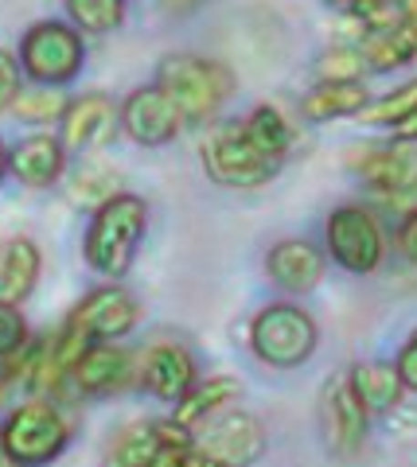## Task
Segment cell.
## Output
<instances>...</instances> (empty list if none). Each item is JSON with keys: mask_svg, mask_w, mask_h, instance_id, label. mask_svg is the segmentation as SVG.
Here are the masks:
<instances>
[{"mask_svg": "<svg viewBox=\"0 0 417 467\" xmlns=\"http://www.w3.org/2000/svg\"><path fill=\"white\" fill-rule=\"evenodd\" d=\"M27 343V324L20 316V304H5L0 300V358L20 355Z\"/></svg>", "mask_w": 417, "mask_h": 467, "instance_id": "obj_30", "label": "cell"}, {"mask_svg": "<svg viewBox=\"0 0 417 467\" xmlns=\"http://www.w3.org/2000/svg\"><path fill=\"white\" fill-rule=\"evenodd\" d=\"M141 386H145L156 401L180 405L195 386V362L183 347L176 343H161L145 355V367H141Z\"/></svg>", "mask_w": 417, "mask_h": 467, "instance_id": "obj_14", "label": "cell"}, {"mask_svg": "<svg viewBox=\"0 0 417 467\" xmlns=\"http://www.w3.org/2000/svg\"><path fill=\"white\" fill-rule=\"evenodd\" d=\"M242 129H246V137L257 152H266L269 160H281L285 152H289V144H293V129L289 121L273 109V106H257L246 121H242Z\"/></svg>", "mask_w": 417, "mask_h": 467, "instance_id": "obj_24", "label": "cell"}, {"mask_svg": "<svg viewBox=\"0 0 417 467\" xmlns=\"http://www.w3.org/2000/svg\"><path fill=\"white\" fill-rule=\"evenodd\" d=\"M394 367H398L401 386L417 393V327L410 331V339L401 343V350H398V362H394Z\"/></svg>", "mask_w": 417, "mask_h": 467, "instance_id": "obj_32", "label": "cell"}, {"mask_svg": "<svg viewBox=\"0 0 417 467\" xmlns=\"http://www.w3.org/2000/svg\"><path fill=\"white\" fill-rule=\"evenodd\" d=\"M394 137H398V140H417V109H413L401 125H394Z\"/></svg>", "mask_w": 417, "mask_h": 467, "instance_id": "obj_34", "label": "cell"}, {"mask_svg": "<svg viewBox=\"0 0 417 467\" xmlns=\"http://www.w3.org/2000/svg\"><path fill=\"white\" fill-rule=\"evenodd\" d=\"M183 117L161 86H141L121 101V129L141 149H164L176 140Z\"/></svg>", "mask_w": 417, "mask_h": 467, "instance_id": "obj_12", "label": "cell"}, {"mask_svg": "<svg viewBox=\"0 0 417 467\" xmlns=\"http://www.w3.org/2000/svg\"><path fill=\"white\" fill-rule=\"evenodd\" d=\"M63 121V144L75 152H94V149H106L113 140L121 125V106H113V98L106 94H82L67 106V113L59 117Z\"/></svg>", "mask_w": 417, "mask_h": 467, "instance_id": "obj_13", "label": "cell"}, {"mask_svg": "<svg viewBox=\"0 0 417 467\" xmlns=\"http://www.w3.org/2000/svg\"><path fill=\"white\" fill-rule=\"evenodd\" d=\"M417 109V78L406 82V86H398L394 94H386L379 101H370V106L359 113V121H367V125H401L406 117Z\"/></svg>", "mask_w": 417, "mask_h": 467, "instance_id": "obj_28", "label": "cell"}, {"mask_svg": "<svg viewBox=\"0 0 417 467\" xmlns=\"http://www.w3.org/2000/svg\"><path fill=\"white\" fill-rule=\"evenodd\" d=\"M63 164H67L63 140L51 133L24 137L16 149L8 152V171L16 175L24 187H51L63 175Z\"/></svg>", "mask_w": 417, "mask_h": 467, "instance_id": "obj_18", "label": "cell"}, {"mask_svg": "<svg viewBox=\"0 0 417 467\" xmlns=\"http://www.w3.org/2000/svg\"><path fill=\"white\" fill-rule=\"evenodd\" d=\"M266 273H269V281L277 285L281 292H293V296H300V292H312L316 285H320L324 254L316 250L312 242H305V238L277 242L269 250V257H266Z\"/></svg>", "mask_w": 417, "mask_h": 467, "instance_id": "obj_16", "label": "cell"}, {"mask_svg": "<svg viewBox=\"0 0 417 467\" xmlns=\"http://www.w3.org/2000/svg\"><path fill=\"white\" fill-rule=\"evenodd\" d=\"M70 378H75L78 393H86V398H106V393H118L129 386V378H133V355L113 343H98L78 355V362L70 367Z\"/></svg>", "mask_w": 417, "mask_h": 467, "instance_id": "obj_15", "label": "cell"}, {"mask_svg": "<svg viewBox=\"0 0 417 467\" xmlns=\"http://www.w3.org/2000/svg\"><path fill=\"white\" fill-rule=\"evenodd\" d=\"M238 393H242L238 378H226V374L207 378V382H195L188 398L176 405V417H172V420L195 432L199 425H207V420H214L219 413H226L230 401H238Z\"/></svg>", "mask_w": 417, "mask_h": 467, "instance_id": "obj_20", "label": "cell"}, {"mask_svg": "<svg viewBox=\"0 0 417 467\" xmlns=\"http://www.w3.org/2000/svg\"><path fill=\"white\" fill-rule=\"evenodd\" d=\"M188 467H230V463H219V460H207V456H199V451H192V460Z\"/></svg>", "mask_w": 417, "mask_h": 467, "instance_id": "obj_36", "label": "cell"}, {"mask_svg": "<svg viewBox=\"0 0 417 467\" xmlns=\"http://www.w3.org/2000/svg\"><path fill=\"white\" fill-rule=\"evenodd\" d=\"M367 420L370 413L359 401V393L351 386L348 374H336L332 382L324 386V398H320V429H324V441L332 448V456H355L367 441Z\"/></svg>", "mask_w": 417, "mask_h": 467, "instance_id": "obj_10", "label": "cell"}, {"mask_svg": "<svg viewBox=\"0 0 417 467\" xmlns=\"http://www.w3.org/2000/svg\"><path fill=\"white\" fill-rule=\"evenodd\" d=\"M70 441L67 417L51 401H24L20 409H12L5 429H0V444L20 467H43L63 456V448Z\"/></svg>", "mask_w": 417, "mask_h": 467, "instance_id": "obj_5", "label": "cell"}, {"mask_svg": "<svg viewBox=\"0 0 417 467\" xmlns=\"http://www.w3.org/2000/svg\"><path fill=\"white\" fill-rule=\"evenodd\" d=\"M39 281V250L32 238H8L0 245V300L24 304Z\"/></svg>", "mask_w": 417, "mask_h": 467, "instance_id": "obj_19", "label": "cell"}, {"mask_svg": "<svg viewBox=\"0 0 417 467\" xmlns=\"http://www.w3.org/2000/svg\"><path fill=\"white\" fill-rule=\"evenodd\" d=\"M398 250L401 257L410 261V265H417V207L401 218V226H398Z\"/></svg>", "mask_w": 417, "mask_h": 467, "instance_id": "obj_33", "label": "cell"}, {"mask_svg": "<svg viewBox=\"0 0 417 467\" xmlns=\"http://www.w3.org/2000/svg\"><path fill=\"white\" fill-rule=\"evenodd\" d=\"M203 171L223 187H262L277 175V160L257 152L242 125H223L203 140Z\"/></svg>", "mask_w": 417, "mask_h": 467, "instance_id": "obj_7", "label": "cell"}, {"mask_svg": "<svg viewBox=\"0 0 417 467\" xmlns=\"http://www.w3.org/2000/svg\"><path fill=\"white\" fill-rule=\"evenodd\" d=\"M324 242H328V254L339 269L348 273H375L382 265V254H386V242H382V226L379 218L370 214L367 207H336L328 214V226H324Z\"/></svg>", "mask_w": 417, "mask_h": 467, "instance_id": "obj_8", "label": "cell"}, {"mask_svg": "<svg viewBox=\"0 0 417 467\" xmlns=\"http://www.w3.org/2000/svg\"><path fill=\"white\" fill-rule=\"evenodd\" d=\"M70 101L59 94V86H32V90H20L16 101H12V113L20 121H32V125H47L55 117L67 113Z\"/></svg>", "mask_w": 417, "mask_h": 467, "instance_id": "obj_27", "label": "cell"}, {"mask_svg": "<svg viewBox=\"0 0 417 467\" xmlns=\"http://www.w3.org/2000/svg\"><path fill=\"white\" fill-rule=\"evenodd\" d=\"M370 106V98L363 90V82H320L316 90L305 94L300 113L305 121H336V117H359Z\"/></svg>", "mask_w": 417, "mask_h": 467, "instance_id": "obj_22", "label": "cell"}, {"mask_svg": "<svg viewBox=\"0 0 417 467\" xmlns=\"http://www.w3.org/2000/svg\"><path fill=\"white\" fill-rule=\"evenodd\" d=\"M137 327V300L129 296V292L121 285H102L94 292H86L82 304L75 312L67 316L63 331L51 339L55 347V358L63 362V367L70 370L78 362L82 350H90L98 343H113L121 339V335H129Z\"/></svg>", "mask_w": 417, "mask_h": 467, "instance_id": "obj_2", "label": "cell"}, {"mask_svg": "<svg viewBox=\"0 0 417 467\" xmlns=\"http://www.w3.org/2000/svg\"><path fill=\"white\" fill-rule=\"evenodd\" d=\"M149 230V202L141 195L118 192L94 211L86 230V265L106 281H121L141 250V238Z\"/></svg>", "mask_w": 417, "mask_h": 467, "instance_id": "obj_1", "label": "cell"}, {"mask_svg": "<svg viewBox=\"0 0 417 467\" xmlns=\"http://www.w3.org/2000/svg\"><path fill=\"white\" fill-rule=\"evenodd\" d=\"M348 378L370 417H382V413H391V409H398L401 393H406V386H401V378H398V367H386V362H355Z\"/></svg>", "mask_w": 417, "mask_h": 467, "instance_id": "obj_21", "label": "cell"}, {"mask_svg": "<svg viewBox=\"0 0 417 467\" xmlns=\"http://www.w3.org/2000/svg\"><path fill=\"white\" fill-rule=\"evenodd\" d=\"M63 5L78 32L90 36H106L125 20V0H63Z\"/></svg>", "mask_w": 417, "mask_h": 467, "instance_id": "obj_26", "label": "cell"}, {"mask_svg": "<svg viewBox=\"0 0 417 467\" xmlns=\"http://www.w3.org/2000/svg\"><path fill=\"white\" fill-rule=\"evenodd\" d=\"M0 175H5V149H0Z\"/></svg>", "mask_w": 417, "mask_h": 467, "instance_id": "obj_38", "label": "cell"}, {"mask_svg": "<svg viewBox=\"0 0 417 467\" xmlns=\"http://www.w3.org/2000/svg\"><path fill=\"white\" fill-rule=\"evenodd\" d=\"M16 94H20V58H12V51L0 47V113L12 109Z\"/></svg>", "mask_w": 417, "mask_h": 467, "instance_id": "obj_31", "label": "cell"}, {"mask_svg": "<svg viewBox=\"0 0 417 467\" xmlns=\"http://www.w3.org/2000/svg\"><path fill=\"white\" fill-rule=\"evenodd\" d=\"M195 451L207 460H219L230 467H246L254 460H262L266 451V429L254 413H219L214 420H207V429L195 436Z\"/></svg>", "mask_w": 417, "mask_h": 467, "instance_id": "obj_9", "label": "cell"}, {"mask_svg": "<svg viewBox=\"0 0 417 467\" xmlns=\"http://www.w3.org/2000/svg\"><path fill=\"white\" fill-rule=\"evenodd\" d=\"M168 448H195V432L176 420H133L113 436L106 467H152Z\"/></svg>", "mask_w": 417, "mask_h": 467, "instance_id": "obj_11", "label": "cell"}, {"mask_svg": "<svg viewBox=\"0 0 417 467\" xmlns=\"http://www.w3.org/2000/svg\"><path fill=\"white\" fill-rule=\"evenodd\" d=\"M82 67H86V47H82L78 27L59 24V20H43L24 32L20 70L36 86H67L78 78Z\"/></svg>", "mask_w": 417, "mask_h": 467, "instance_id": "obj_6", "label": "cell"}, {"mask_svg": "<svg viewBox=\"0 0 417 467\" xmlns=\"http://www.w3.org/2000/svg\"><path fill=\"white\" fill-rule=\"evenodd\" d=\"M316 319L297 308V304H269L254 316L250 324V347L254 355L266 362L273 370H293V367H305L316 350Z\"/></svg>", "mask_w": 417, "mask_h": 467, "instance_id": "obj_4", "label": "cell"}, {"mask_svg": "<svg viewBox=\"0 0 417 467\" xmlns=\"http://www.w3.org/2000/svg\"><path fill=\"white\" fill-rule=\"evenodd\" d=\"M359 51H363L370 70H398V67H406L410 58H417V24L406 16L398 27H386V32H367L363 43H359Z\"/></svg>", "mask_w": 417, "mask_h": 467, "instance_id": "obj_23", "label": "cell"}, {"mask_svg": "<svg viewBox=\"0 0 417 467\" xmlns=\"http://www.w3.org/2000/svg\"><path fill=\"white\" fill-rule=\"evenodd\" d=\"M359 171L382 195H417V140H398L370 152Z\"/></svg>", "mask_w": 417, "mask_h": 467, "instance_id": "obj_17", "label": "cell"}, {"mask_svg": "<svg viewBox=\"0 0 417 467\" xmlns=\"http://www.w3.org/2000/svg\"><path fill=\"white\" fill-rule=\"evenodd\" d=\"M351 5H359V0H351Z\"/></svg>", "mask_w": 417, "mask_h": 467, "instance_id": "obj_39", "label": "cell"}, {"mask_svg": "<svg viewBox=\"0 0 417 467\" xmlns=\"http://www.w3.org/2000/svg\"><path fill=\"white\" fill-rule=\"evenodd\" d=\"M367 70V58L359 47H328L316 58V78L320 82H359Z\"/></svg>", "mask_w": 417, "mask_h": 467, "instance_id": "obj_29", "label": "cell"}, {"mask_svg": "<svg viewBox=\"0 0 417 467\" xmlns=\"http://www.w3.org/2000/svg\"><path fill=\"white\" fill-rule=\"evenodd\" d=\"M118 195V171L102 160H82L70 175V199H82V202H94V207H102L106 199Z\"/></svg>", "mask_w": 417, "mask_h": 467, "instance_id": "obj_25", "label": "cell"}, {"mask_svg": "<svg viewBox=\"0 0 417 467\" xmlns=\"http://www.w3.org/2000/svg\"><path fill=\"white\" fill-rule=\"evenodd\" d=\"M0 467H20V463H16V460H12V456H8V451H5V444H0Z\"/></svg>", "mask_w": 417, "mask_h": 467, "instance_id": "obj_37", "label": "cell"}, {"mask_svg": "<svg viewBox=\"0 0 417 467\" xmlns=\"http://www.w3.org/2000/svg\"><path fill=\"white\" fill-rule=\"evenodd\" d=\"M156 86L176 101V109L183 121H207L223 109V101L235 90V78L223 63L203 55H188V51H176V55H164L161 67H156Z\"/></svg>", "mask_w": 417, "mask_h": 467, "instance_id": "obj_3", "label": "cell"}, {"mask_svg": "<svg viewBox=\"0 0 417 467\" xmlns=\"http://www.w3.org/2000/svg\"><path fill=\"white\" fill-rule=\"evenodd\" d=\"M199 5H203V0H164V8L180 12V16H183V12H192V8H199Z\"/></svg>", "mask_w": 417, "mask_h": 467, "instance_id": "obj_35", "label": "cell"}]
</instances>
